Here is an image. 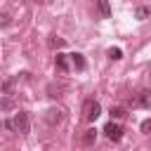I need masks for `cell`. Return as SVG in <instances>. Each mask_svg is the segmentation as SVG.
Instances as JSON below:
<instances>
[{
  "label": "cell",
  "mask_w": 151,
  "mask_h": 151,
  "mask_svg": "<svg viewBox=\"0 0 151 151\" xmlns=\"http://www.w3.org/2000/svg\"><path fill=\"white\" fill-rule=\"evenodd\" d=\"M83 116H85V120L94 123V120L101 116V106H99V101H94V99H87V101H85V106H83Z\"/></svg>",
  "instance_id": "obj_1"
},
{
  "label": "cell",
  "mask_w": 151,
  "mask_h": 151,
  "mask_svg": "<svg viewBox=\"0 0 151 151\" xmlns=\"http://www.w3.org/2000/svg\"><path fill=\"white\" fill-rule=\"evenodd\" d=\"M139 130H142L144 134H151V118H146V120H142V125H139Z\"/></svg>",
  "instance_id": "obj_14"
},
{
  "label": "cell",
  "mask_w": 151,
  "mask_h": 151,
  "mask_svg": "<svg viewBox=\"0 0 151 151\" xmlns=\"http://www.w3.org/2000/svg\"><path fill=\"white\" fill-rule=\"evenodd\" d=\"M106 54H109V59H120V57H123V50H120V47H111Z\"/></svg>",
  "instance_id": "obj_12"
},
{
  "label": "cell",
  "mask_w": 151,
  "mask_h": 151,
  "mask_svg": "<svg viewBox=\"0 0 151 151\" xmlns=\"http://www.w3.org/2000/svg\"><path fill=\"white\" fill-rule=\"evenodd\" d=\"M68 57H71V64H73L76 71H85V59H83V54L73 52V54H68Z\"/></svg>",
  "instance_id": "obj_5"
},
{
  "label": "cell",
  "mask_w": 151,
  "mask_h": 151,
  "mask_svg": "<svg viewBox=\"0 0 151 151\" xmlns=\"http://www.w3.org/2000/svg\"><path fill=\"white\" fill-rule=\"evenodd\" d=\"M14 130H17L19 134H28V130H31V118H28L26 111H19V113L14 116Z\"/></svg>",
  "instance_id": "obj_2"
},
{
  "label": "cell",
  "mask_w": 151,
  "mask_h": 151,
  "mask_svg": "<svg viewBox=\"0 0 151 151\" xmlns=\"http://www.w3.org/2000/svg\"><path fill=\"white\" fill-rule=\"evenodd\" d=\"M109 113H111V120H120V118L125 116V109H123V106H111Z\"/></svg>",
  "instance_id": "obj_8"
},
{
  "label": "cell",
  "mask_w": 151,
  "mask_h": 151,
  "mask_svg": "<svg viewBox=\"0 0 151 151\" xmlns=\"http://www.w3.org/2000/svg\"><path fill=\"white\" fill-rule=\"evenodd\" d=\"M134 106H142V109H151V92L149 90H142L134 99Z\"/></svg>",
  "instance_id": "obj_4"
},
{
  "label": "cell",
  "mask_w": 151,
  "mask_h": 151,
  "mask_svg": "<svg viewBox=\"0 0 151 151\" xmlns=\"http://www.w3.org/2000/svg\"><path fill=\"white\" fill-rule=\"evenodd\" d=\"M94 139H97V130H94V127H90V130L85 132L83 142H85V144H94Z\"/></svg>",
  "instance_id": "obj_9"
},
{
  "label": "cell",
  "mask_w": 151,
  "mask_h": 151,
  "mask_svg": "<svg viewBox=\"0 0 151 151\" xmlns=\"http://www.w3.org/2000/svg\"><path fill=\"white\" fill-rule=\"evenodd\" d=\"M47 120H50V123H59V120H61V111L50 109V111H47Z\"/></svg>",
  "instance_id": "obj_10"
},
{
  "label": "cell",
  "mask_w": 151,
  "mask_h": 151,
  "mask_svg": "<svg viewBox=\"0 0 151 151\" xmlns=\"http://www.w3.org/2000/svg\"><path fill=\"white\" fill-rule=\"evenodd\" d=\"M52 45H54V47H64V40H57V38H54V40H52Z\"/></svg>",
  "instance_id": "obj_17"
},
{
  "label": "cell",
  "mask_w": 151,
  "mask_h": 151,
  "mask_svg": "<svg viewBox=\"0 0 151 151\" xmlns=\"http://www.w3.org/2000/svg\"><path fill=\"white\" fill-rule=\"evenodd\" d=\"M9 24V14L7 12H0V26H7Z\"/></svg>",
  "instance_id": "obj_16"
},
{
  "label": "cell",
  "mask_w": 151,
  "mask_h": 151,
  "mask_svg": "<svg viewBox=\"0 0 151 151\" xmlns=\"http://www.w3.org/2000/svg\"><path fill=\"white\" fill-rule=\"evenodd\" d=\"M54 64H57V68H59V71H66V68H68V54H61V52H57V57H54Z\"/></svg>",
  "instance_id": "obj_6"
},
{
  "label": "cell",
  "mask_w": 151,
  "mask_h": 151,
  "mask_svg": "<svg viewBox=\"0 0 151 151\" xmlns=\"http://www.w3.org/2000/svg\"><path fill=\"white\" fill-rule=\"evenodd\" d=\"M14 80H17V78H7V80L2 83V92H5V94H9V92H12V87H14Z\"/></svg>",
  "instance_id": "obj_13"
},
{
  "label": "cell",
  "mask_w": 151,
  "mask_h": 151,
  "mask_svg": "<svg viewBox=\"0 0 151 151\" xmlns=\"http://www.w3.org/2000/svg\"><path fill=\"white\" fill-rule=\"evenodd\" d=\"M97 7H99V12H101V17H111V5H109V0H97Z\"/></svg>",
  "instance_id": "obj_7"
},
{
  "label": "cell",
  "mask_w": 151,
  "mask_h": 151,
  "mask_svg": "<svg viewBox=\"0 0 151 151\" xmlns=\"http://www.w3.org/2000/svg\"><path fill=\"white\" fill-rule=\"evenodd\" d=\"M14 104H12V99H0V109L2 111H7V109H12Z\"/></svg>",
  "instance_id": "obj_15"
},
{
  "label": "cell",
  "mask_w": 151,
  "mask_h": 151,
  "mask_svg": "<svg viewBox=\"0 0 151 151\" xmlns=\"http://www.w3.org/2000/svg\"><path fill=\"white\" fill-rule=\"evenodd\" d=\"M149 14H151L149 7H137V9H134V17H137V19H146Z\"/></svg>",
  "instance_id": "obj_11"
},
{
  "label": "cell",
  "mask_w": 151,
  "mask_h": 151,
  "mask_svg": "<svg viewBox=\"0 0 151 151\" xmlns=\"http://www.w3.org/2000/svg\"><path fill=\"white\" fill-rule=\"evenodd\" d=\"M104 132H106V137L111 139V142H120L123 139V127L118 125V123H106V127H104Z\"/></svg>",
  "instance_id": "obj_3"
}]
</instances>
